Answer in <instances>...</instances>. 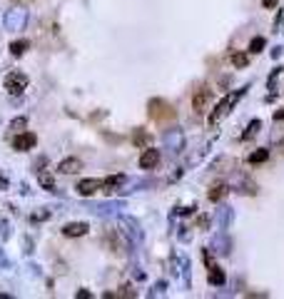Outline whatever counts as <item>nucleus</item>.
Instances as JSON below:
<instances>
[{
    "label": "nucleus",
    "mask_w": 284,
    "mask_h": 299,
    "mask_svg": "<svg viewBox=\"0 0 284 299\" xmlns=\"http://www.w3.org/2000/svg\"><path fill=\"white\" fill-rule=\"evenodd\" d=\"M147 112H150V118L157 120V122H165V120L175 118V107L167 100H162V97H152L147 102Z\"/></svg>",
    "instance_id": "nucleus-1"
},
{
    "label": "nucleus",
    "mask_w": 284,
    "mask_h": 299,
    "mask_svg": "<svg viewBox=\"0 0 284 299\" xmlns=\"http://www.w3.org/2000/svg\"><path fill=\"white\" fill-rule=\"evenodd\" d=\"M242 95H245V90H234L232 95H227L224 100H220V105L210 112V125H217L224 115H229V112L234 110V105H237V100H239Z\"/></svg>",
    "instance_id": "nucleus-2"
},
{
    "label": "nucleus",
    "mask_w": 284,
    "mask_h": 299,
    "mask_svg": "<svg viewBox=\"0 0 284 299\" xmlns=\"http://www.w3.org/2000/svg\"><path fill=\"white\" fill-rule=\"evenodd\" d=\"M25 88H28V75L25 72H10L5 78V90L10 95H23Z\"/></svg>",
    "instance_id": "nucleus-3"
},
{
    "label": "nucleus",
    "mask_w": 284,
    "mask_h": 299,
    "mask_svg": "<svg viewBox=\"0 0 284 299\" xmlns=\"http://www.w3.org/2000/svg\"><path fill=\"white\" fill-rule=\"evenodd\" d=\"M120 224H123V232H125V237H127L132 244L142 242V230H140V224H137L132 217H123V219H120Z\"/></svg>",
    "instance_id": "nucleus-4"
},
{
    "label": "nucleus",
    "mask_w": 284,
    "mask_h": 299,
    "mask_svg": "<svg viewBox=\"0 0 284 299\" xmlns=\"http://www.w3.org/2000/svg\"><path fill=\"white\" fill-rule=\"evenodd\" d=\"M210 100H212V90H210V88H199V90L194 92V97H192L194 112H205V110L210 107Z\"/></svg>",
    "instance_id": "nucleus-5"
},
{
    "label": "nucleus",
    "mask_w": 284,
    "mask_h": 299,
    "mask_svg": "<svg viewBox=\"0 0 284 299\" xmlns=\"http://www.w3.org/2000/svg\"><path fill=\"white\" fill-rule=\"evenodd\" d=\"M37 142V137L32 132H18L15 140H13V147L18 150V152H28V150H32Z\"/></svg>",
    "instance_id": "nucleus-6"
},
{
    "label": "nucleus",
    "mask_w": 284,
    "mask_h": 299,
    "mask_svg": "<svg viewBox=\"0 0 284 299\" xmlns=\"http://www.w3.org/2000/svg\"><path fill=\"white\" fill-rule=\"evenodd\" d=\"M88 230H90V224H85V222H67L63 227V235L65 237H83V235H88Z\"/></svg>",
    "instance_id": "nucleus-7"
},
{
    "label": "nucleus",
    "mask_w": 284,
    "mask_h": 299,
    "mask_svg": "<svg viewBox=\"0 0 284 299\" xmlns=\"http://www.w3.org/2000/svg\"><path fill=\"white\" fill-rule=\"evenodd\" d=\"M157 162H159V150L147 147L145 152H142V157H140V167H142V170H155Z\"/></svg>",
    "instance_id": "nucleus-8"
},
{
    "label": "nucleus",
    "mask_w": 284,
    "mask_h": 299,
    "mask_svg": "<svg viewBox=\"0 0 284 299\" xmlns=\"http://www.w3.org/2000/svg\"><path fill=\"white\" fill-rule=\"evenodd\" d=\"M97 187H102V179L90 177V179H83V182L77 184V192L83 195V197H90V195H95V192H97Z\"/></svg>",
    "instance_id": "nucleus-9"
},
{
    "label": "nucleus",
    "mask_w": 284,
    "mask_h": 299,
    "mask_svg": "<svg viewBox=\"0 0 284 299\" xmlns=\"http://www.w3.org/2000/svg\"><path fill=\"white\" fill-rule=\"evenodd\" d=\"M165 142L170 145V150H175V152H180V150L185 147V137H182V130H170L167 135H165Z\"/></svg>",
    "instance_id": "nucleus-10"
},
{
    "label": "nucleus",
    "mask_w": 284,
    "mask_h": 299,
    "mask_svg": "<svg viewBox=\"0 0 284 299\" xmlns=\"http://www.w3.org/2000/svg\"><path fill=\"white\" fill-rule=\"evenodd\" d=\"M207 269H210V284H215V287H222V284L227 282L224 272H222L217 265H212V259H207Z\"/></svg>",
    "instance_id": "nucleus-11"
},
{
    "label": "nucleus",
    "mask_w": 284,
    "mask_h": 299,
    "mask_svg": "<svg viewBox=\"0 0 284 299\" xmlns=\"http://www.w3.org/2000/svg\"><path fill=\"white\" fill-rule=\"evenodd\" d=\"M63 175H75V172H80L83 170V162H80L77 157H67V160H63L60 162V167H58Z\"/></svg>",
    "instance_id": "nucleus-12"
},
{
    "label": "nucleus",
    "mask_w": 284,
    "mask_h": 299,
    "mask_svg": "<svg viewBox=\"0 0 284 299\" xmlns=\"http://www.w3.org/2000/svg\"><path fill=\"white\" fill-rule=\"evenodd\" d=\"M127 182V177L125 175H112V177H107V179H102V187H105V192L110 195V192H115L120 184H125Z\"/></svg>",
    "instance_id": "nucleus-13"
},
{
    "label": "nucleus",
    "mask_w": 284,
    "mask_h": 299,
    "mask_svg": "<svg viewBox=\"0 0 284 299\" xmlns=\"http://www.w3.org/2000/svg\"><path fill=\"white\" fill-rule=\"evenodd\" d=\"M229 247H232L229 237H227L224 232H220V235L215 237V252H217V254H227V252H229Z\"/></svg>",
    "instance_id": "nucleus-14"
},
{
    "label": "nucleus",
    "mask_w": 284,
    "mask_h": 299,
    "mask_svg": "<svg viewBox=\"0 0 284 299\" xmlns=\"http://www.w3.org/2000/svg\"><path fill=\"white\" fill-rule=\"evenodd\" d=\"M8 25H10V30H23V25H25V13H23V10L10 13V15H8Z\"/></svg>",
    "instance_id": "nucleus-15"
},
{
    "label": "nucleus",
    "mask_w": 284,
    "mask_h": 299,
    "mask_svg": "<svg viewBox=\"0 0 284 299\" xmlns=\"http://www.w3.org/2000/svg\"><path fill=\"white\" fill-rule=\"evenodd\" d=\"M227 192H229V187H227V184H215L212 190H210V195H207V197H210V202H220Z\"/></svg>",
    "instance_id": "nucleus-16"
},
{
    "label": "nucleus",
    "mask_w": 284,
    "mask_h": 299,
    "mask_svg": "<svg viewBox=\"0 0 284 299\" xmlns=\"http://www.w3.org/2000/svg\"><path fill=\"white\" fill-rule=\"evenodd\" d=\"M123 207V202H110V205H95V212L100 214V217H107V214H112L115 209H120Z\"/></svg>",
    "instance_id": "nucleus-17"
},
{
    "label": "nucleus",
    "mask_w": 284,
    "mask_h": 299,
    "mask_svg": "<svg viewBox=\"0 0 284 299\" xmlns=\"http://www.w3.org/2000/svg\"><path fill=\"white\" fill-rule=\"evenodd\" d=\"M37 182H40V187H43V190H53V187H55V179H53V175H48V172H40V175H37Z\"/></svg>",
    "instance_id": "nucleus-18"
},
{
    "label": "nucleus",
    "mask_w": 284,
    "mask_h": 299,
    "mask_svg": "<svg viewBox=\"0 0 284 299\" xmlns=\"http://www.w3.org/2000/svg\"><path fill=\"white\" fill-rule=\"evenodd\" d=\"M269 160V150H257V152L250 155V165H259V162H267Z\"/></svg>",
    "instance_id": "nucleus-19"
},
{
    "label": "nucleus",
    "mask_w": 284,
    "mask_h": 299,
    "mask_svg": "<svg viewBox=\"0 0 284 299\" xmlns=\"http://www.w3.org/2000/svg\"><path fill=\"white\" fill-rule=\"evenodd\" d=\"M28 48H30V43H28V40H15V43H10V53H13L15 58H20Z\"/></svg>",
    "instance_id": "nucleus-20"
},
{
    "label": "nucleus",
    "mask_w": 284,
    "mask_h": 299,
    "mask_svg": "<svg viewBox=\"0 0 284 299\" xmlns=\"http://www.w3.org/2000/svg\"><path fill=\"white\" fill-rule=\"evenodd\" d=\"M247 62H250L247 53H232V65L234 67H247Z\"/></svg>",
    "instance_id": "nucleus-21"
},
{
    "label": "nucleus",
    "mask_w": 284,
    "mask_h": 299,
    "mask_svg": "<svg viewBox=\"0 0 284 299\" xmlns=\"http://www.w3.org/2000/svg\"><path fill=\"white\" fill-rule=\"evenodd\" d=\"M132 142L137 145V147H150V140H147V135H145V130H135V135H132Z\"/></svg>",
    "instance_id": "nucleus-22"
},
{
    "label": "nucleus",
    "mask_w": 284,
    "mask_h": 299,
    "mask_svg": "<svg viewBox=\"0 0 284 299\" xmlns=\"http://www.w3.org/2000/svg\"><path fill=\"white\" fill-rule=\"evenodd\" d=\"M259 127H262V122H259V120H252V122H250V127H247V132L242 135V140H252V137L259 132Z\"/></svg>",
    "instance_id": "nucleus-23"
},
{
    "label": "nucleus",
    "mask_w": 284,
    "mask_h": 299,
    "mask_svg": "<svg viewBox=\"0 0 284 299\" xmlns=\"http://www.w3.org/2000/svg\"><path fill=\"white\" fill-rule=\"evenodd\" d=\"M25 127H28V120H25V118H15V120L10 122V130H13L15 135H18V132H23Z\"/></svg>",
    "instance_id": "nucleus-24"
},
{
    "label": "nucleus",
    "mask_w": 284,
    "mask_h": 299,
    "mask_svg": "<svg viewBox=\"0 0 284 299\" xmlns=\"http://www.w3.org/2000/svg\"><path fill=\"white\" fill-rule=\"evenodd\" d=\"M264 45H267L264 37H254V40L250 43V53H262V50H264Z\"/></svg>",
    "instance_id": "nucleus-25"
},
{
    "label": "nucleus",
    "mask_w": 284,
    "mask_h": 299,
    "mask_svg": "<svg viewBox=\"0 0 284 299\" xmlns=\"http://www.w3.org/2000/svg\"><path fill=\"white\" fill-rule=\"evenodd\" d=\"M30 219H32V222H43V219H50V212H48V209H43V212H35V214H30Z\"/></svg>",
    "instance_id": "nucleus-26"
},
{
    "label": "nucleus",
    "mask_w": 284,
    "mask_h": 299,
    "mask_svg": "<svg viewBox=\"0 0 284 299\" xmlns=\"http://www.w3.org/2000/svg\"><path fill=\"white\" fill-rule=\"evenodd\" d=\"M227 222H232V212L222 209V212H220V224H222V230L227 227Z\"/></svg>",
    "instance_id": "nucleus-27"
},
{
    "label": "nucleus",
    "mask_w": 284,
    "mask_h": 299,
    "mask_svg": "<svg viewBox=\"0 0 284 299\" xmlns=\"http://www.w3.org/2000/svg\"><path fill=\"white\" fill-rule=\"evenodd\" d=\"M272 142H284V132H282V130L274 132V135H272Z\"/></svg>",
    "instance_id": "nucleus-28"
},
{
    "label": "nucleus",
    "mask_w": 284,
    "mask_h": 299,
    "mask_svg": "<svg viewBox=\"0 0 284 299\" xmlns=\"http://www.w3.org/2000/svg\"><path fill=\"white\" fill-rule=\"evenodd\" d=\"M207 222H210V217H199V222H197V224H199V230H205V227H207Z\"/></svg>",
    "instance_id": "nucleus-29"
},
{
    "label": "nucleus",
    "mask_w": 284,
    "mask_h": 299,
    "mask_svg": "<svg viewBox=\"0 0 284 299\" xmlns=\"http://www.w3.org/2000/svg\"><path fill=\"white\" fill-rule=\"evenodd\" d=\"M264 8H277V0H262Z\"/></svg>",
    "instance_id": "nucleus-30"
},
{
    "label": "nucleus",
    "mask_w": 284,
    "mask_h": 299,
    "mask_svg": "<svg viewBox=\"0 0 284 299\" xmlns=\"http://www.w3.org/2000/svg\"><path fill=\"white\" fill-rule=\"evenodd\" d=\"M88 297H90L88 289H80V292H77V299H88Z\"/></svg>",
    "instance_id": "nucleus-31"
},
{
    "label": "nucleus",
    "mask_w": 284,
    "mask_h": 299,
    "mask_svg": "<svg viewBox=\"0 0 284 299\" xmlns=\"http://www.w3.org/2000/svg\"><path fill=\"white\" fill-rule=\"evenodd\" d=\"M274 120H277V122H284V110H279V112H274Z\"/></svg>",
    "instance_id": "nucleus-32"
},
{
    "label": "nucleus",
    "mask_w": 284,
    "mask_h": 299,
    "mask_svg": "<svg viewBox=\"0 0 284 299\" xmlns=\"http://www.w3.org/2000/svg\"><path fill=\"white\" fill-rule=\"evenodd\" d=\"M0 190H8V179L5 177H0Z\"/></svg>",
    "instance_id": "nucleus-33"
},
{
    "label": "nucleus",
    "mask_w": 284,
    "mask_h": 299,
    "mask_svg": "<svg viewBox=\"0 0 284 299\" xmlns=\"http://www.w3.org/2000/svg\"><path fill=\"white\" fill-rule=\"evenodd\" d=\"M279 55H282V48H274V50H272V58H274V60H277V58H279Z\"/></svg>",
    "instance_id": "nucleus-34"
}]
</instances>
